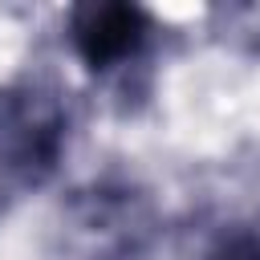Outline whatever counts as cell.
<instances>
[{"label":"cell","mask_w":260,"mask_h":260,"mask_svg":"<svg viewBox=\"0 0 260 260\" xmlns=\"http://www.w3.org/2000/svg\"><path fill=\"white\" fill-rule=\"evenodd\" d=\"M69 150V102L37 73L0 85V211L41 191Z\"/></svg>","instance_id":"cell-1"},{"label":"cell","mask_w":260,"mask_h":260,"mask_svg":"<svg viewBox=\"0 0 260 260\" xmlns=\"http://www.w3.org/2000/svg\"><path fill=\"white\" fill-rule=\"evenodd\" d=\"M57 232L77 260H146L158 244L162 219L142 183L102 175L65 195Z\"/></svg>","instance_id":"cell-2"},{"label":"cell","mask_w":260,"mask_h":260,"mask_svg":"<svg viewBox=\"0 0 260 260\" xmlns=\"http://www.w3.org/2000/svg\"><path fill=\"white\" fill-rule=\"evenodd\" d=\"M69 49L73 57L98 73H126L134 69L154 41V20L138 4H81L69 12Z\"/></svg>","instance_id":"cell-3"},{"label":"cell","mask_w":260,"mask_h":260,"mask_svg":"<svg viewBox=\"0 0 260 260\" xmlns=\"http://www.w3.org/2000/svg\"><path fill=\"white\" fill-rule=\"evenodd\" d=\"M203 260H260V232L256 228H232L223 232Z\"/></svg>","instance_id":"cell-4"}]
</instances>
